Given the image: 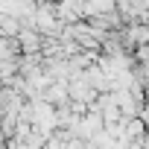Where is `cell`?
Masks as SVG:
<instances>
[{
    "label": "cell",
    "mask_w": 149,
    "mask_h": 149,
    "mask_svg": "<svg viewBox=\"0 0 149 149\" xmlns=\"http://www.w3.org/2000/svg\"><path fill=\"white\" fill-rule=\"evenodd\" d=\"M108 12H117V0H82L85 18H97V15H108Z\"/></svg>",
    "instance_id": "6da1fadb"
},
{
    "label": "cell",
    "mask_w": 149,
    "mask_h": 149,
    "mask_svg": "<svg viewBox=\"0 0 149 149\" xmlns=\"http://www.w3.org/2000/svg\"><path fill=\"white\" fill-rule=\"evenodd\" d=\"M18 41H21V53L24 56H35L38 47H41V32L32 29V26H24L21 35H18Z\"/></svg>",
    "instance_id": "7a4b0ae2"
}]
</instances>
